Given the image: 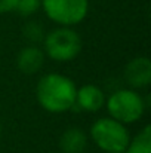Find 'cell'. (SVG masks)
I'll return each instance as SVG.
<instances>
[{
	"label": "cell",
	"instance_id": "cell-1",
	"mask_svg": "<svg viewBox=\"0 0 151 153\" xmlns=\"http://www.w3.org/2000/svg\"><path fill=\"white\" fill-rule=\"evenodd\" d=\"M77 86L65 74L48 73L36 85V98L42 108L49 113H65L73 108Z\"/></svg>",
	"mask_w": 151,
	"mask_h": 153
},
{
	"label": "cell",
	"instance_id": "cell-2",
	"mask_svg": "<svg viewBox=\"0 0 151 153\" xmlns=\"http://www.w3.org/2000/svg\"><path fill=\"white\" fill-rule=\"evenodd\" d=\"M147 105L148 104L144 100V97L132 88L116 89L110 94V97H107L105 101V108L110 117L124 125L138 122L144 116Z\"/></svg>",
	"mask_w": 151,
	"mask_h": 153
},
{
	"label": "cell",
	"instance_id": "cell-3",
	"mask_svg": "<svg viewBox=\"0 0 151 153\" xmlns=\"http://www.w3.org/2000/svg\"><path fill=\"white\" fill-rule=\"evenodd\" d=\"M83 49V40L73 27L59 25L43 39V52L56 62H70L76 59Z\"/></svg>",
	"mask_w": 151,
	"mask_h": 153
},
{
	"label": "cell",
	"instance_id": "cell-4",
	"mask_svg": "<svg viewBox=\"0 0 151 153\" xmlns=\"http://www.w3.org/2000/svg\"><path fill=\"white\" fill-rule=\"evenodd\" d=\"M89 134L95 146L105 153H123L130 141L127 126L110 116L96 119Z\"/></svg>",
	"mask_w": 151,
	"mask_h": 153
},
{
	"label": "cell",
	"instance_id": "cell-5",
	"mask_svg": "<svg viewBox=\"0 0 151 153\" xmlns=\"http://www.w3.org/2000/svg\"><path fill=\"white\" fill-rule=\"evenodd\" d=\"M42 9L52 22L74 27L88 16L89 0H42Z\"/></svg>",
	"mask_w": 151,
	"mask_h": 153
},
{
	"label": "cell",
	"instance_id": "cell-6",
	"mask_svg": "<svg viewBox=\"0 0 151 153\" xmlns=\"http://www.w3.org/2000/svg\"><path fill=\"white\" fill-rule=\"evenodd\" d=\"M124 82L132 89H142L151 83V61L148 56L132 58L123 71Z\"/></svg>",
	"mask_w": 151,
	"mask_h": 153
},
{
	"label": "cell",
	"instance_id": "cell-7",
	"mask_svg": "<svg viewBox=\"0 0 151 153\" xmlns=\"http://www.w3.org/2000/svg\"><path fill=\"white\" fill-rule=\"evenodd\" d=\"M105 101L107 95L102 88L94 83H86L77 88L73 108H79L86 113H98L105 107Z\"/></svg>",
	"mask_w": 151,
	"mask_h": 153
},
{
	"label": "cell",
	"instance_id": "cell-8",
	"mask_svg": "<svg viewBox=\"0 0 151 153\" xmlns=\"http://www.w3.org/2000/svg\"><path fill=\"white\" fill-rule=\"evenodd\" d=\"M46 55L39 45H27L16 55V67L24 74H36L45 65Z\"/></svg>",
	"mask_w": 151,
	"mask_h": 153
},
{
	"label": "cell",
	"instance_id": "cell-9",
	"mask_svg": "<svg viewBox=\"0 0 151 153\" xmlns=\"http://www.w3.org/2000/svg\"><path fill=\"white\" fill-rule=\"evenodd\" d=\"M88 143L86 132L77 126L67 128L59 137V149L62 153H83L88 149Z\"/></svg>",
	"mask_w": 151,
	"mask_h": 153
},
{
	"label": "cell",
	"instance_id": "cell-10",
	"mask_svg": "<svg viewBox=\"0 0 151 153\" xmlns=\"http://www.w3.org/2000/svg\"><path fill=\"white\" fill-rule=\"evenodd\" d=\"M123 153H151V126L145 125L133 138H130Z\"/></svg>",
	"mask_w": 151,
	"mask_h": 153
},
{
	"label": "cell",
	"instance_id": "cell-11",
	"mask_svg": "<svg viewBox=\"0 0 151 153\" xmlns=\"http://www.w3.org/2000/svg\"><path fill=\"white\" fill-rule=\"evenodd\" d=\"M22 36L30 45H39V43H43L46 31H45V27L39 21H28L22 27Z\"/></svg>",
	"mask_w": 151,
	"mask_h": 153
},
{
	"label": "cell",
	"instance_id": "cell-12",
	"mask_svg": "<svg viewBox=\"0 0 151 153\" xmlns=\"http://www.w3.org/2000/svg\"><path fill=\"white\" fill-rule=\"evenodd\" d=\"M42 7V0H18L15 12L21 16H31Z\"/></svg>",
	"mask_w": 151,
	"mask_h": 153
},
{
	"label": "cell",
	"instance_id": "cell-13",
	"mask_svg": "<svg viewBox=\"0 0 151 153\" xmlns=\"http://www.w3.org/2000/svg\"><path fill=\"white\" fill-rule=\"evenodd\" d=\"M18 4V0H0V15L15 12Z\"/></svg>",
	"mask_w": 151,
	"mask_h": 153
},
{
	"label": "cell",
	"instance_id": "cell-14",
	"mask_svg": "<svg viewBox=\"0 0 151 153\" xmlns=\"http://www.w3.org/2000/svg\"><path fill=\"white\" fill-rule=\"evenodd\" d=\"M0 137H1V123H0Z\"/></svg>",
	"mask_w": 151,
	"mask_h": 153
}]
</instances>
